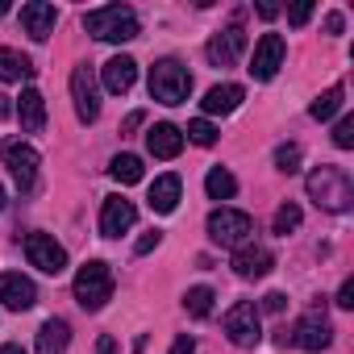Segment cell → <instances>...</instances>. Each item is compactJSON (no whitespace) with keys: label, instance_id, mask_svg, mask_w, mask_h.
I'll return each mask as SVG.
<instances>
[{"label":"cell","instance_id":"f1b7e54d","mask_svg":"<svg viewBox=\"0 0 354 354\" xmlns=\"http://www.w3.org/2000/svg\"><path fill=\"white\" fill-rule=\"evenodd\" d=\"M188 138H192L196 146H213V142H217V125L201 117V121H192V125H188Z\"/></svg>","mask_w":354,"mask_h":354},{"label":"cell","instance_id":"2e32d148","mask_svg":"<svg viewBox=\"0 0 354 354\" xmlns=\"http://www.w3.org/2000/svg\"><path fill=\"white\" fill-rule=\"evenodd\" d=\"M271 267H275V254H271L267 246L246 242V246H238V250H234V271H238L242 279H263Z\"/></svg>","mask_w":354,"mask_h":354},{"label":"cell","instance_id":"7402d4cb","mask_svg":"<svg viewBox=\"0 0 354 354\" xmlns=\"http://www.w3.org/2000/svg\"><path fill=\"white\" fill-rule=\"evenodd\" d=\"M71 342V325L63 317H50L42 329H38V354H63Z\"/></svg>","mask_w":354,"mask_h":354},{"label":"cell","instance_id":"9c48e42d","mask_svg":"<svg viewBox=\"0 0 354 354\" xmlns=\"http://www.w3.org/2000/svg\"><path fill=\"white\" fill-rule=\"evenodd\" d=\"M26 259H30V267H38L42 275H63V271H67V250H63L50 234H26Z\"/></svg>","mask_w":354,"mask_h":354},{"label":"cell","instance_id":"ac0fdd59","mask_svg":"<svg viewBox=\"0 0 354 354\" xmlns=\"http://www.w3.org/2000/svg\"><path fill=\"white\" fill-rule=\"evenodd\" d=\"M146 150L154 154V158H175L184 150V129H175L171 121H158L150 133H146Z\"/></svg>","mask_w":354,"mask_h":354},{"label":"cell","instance_id":"30bf717a","mask_svg":"<svg viewBox=\"0 0 354 354\" xmlns=\"http://www.w3.org/2000/svg\"><path fill=\"white\" fill-rule=\"evenodd\" d=\"M38 162H42V158H38V150H34L30 142L17 138V142L5 146V167L13 171V180H17L21 192H34V184H38Z\"/></svg>","mask_w":354,"mask_h":354},{"label":"cell","instance_id":"1f68e13d","mask_svg":"<svg viewBox=\"0 0 354 354\" xmlns=\"http://www.w3.org/2000/svg\"><path fill=\"white\" fill-rule=\"evenodd\" d=\"M283 304H288V296H283V292H267V296H263V304H259V313H283Z\"/></svg>","mask_w":354,"mask_h":354},{"label":"cell","instance_id":"74e56055","mask_svg":"<svg viewBox=\"0 0 354 354\" xmlns=\"http://www.w3.org/2000/svg\"><path fill=\"white\" fill-rule=\"evenodd\" d=\"M96 354H117V342H113V337H109V333H104V337H100V342H96Z\"/></svg>","mask_w":354,"mask_h":354},{"label":"cell","instance_id":"e0dca14e","mask_svg":"<svg viewBox=\"0 0 354 354\" xmlns=\"http://www.w3.org/2000/svg\"><path fill=\"white\" fill-rule=\"evenodd\" d=\"M100 80H104V88H109L113 96H125V92L133 88V80H138V63H133L129 55H113V59L100 67Z\"/></svg>","mask_w":354,"mask_h":354},{"label":"cell","instance_id":"836d02e7","mask_svg":"<svg viewBox=\"0 0 354 354\" xmlns=\"http://www.w3.org/2000/svg\"><path fill=\"white\" fill-rule=\"evenodd\" d=\"M158 242H162V234H158V230H150V234H142V238H138V246H133V250H138V254H150Z\"/></svg>","mask_w":354,"mask_h":354},{"label":"cell","instance_id":"3957f363","mask_svg":"<svg viewBox=\"0 0 354 354\" xmlns=\"http://www.w3.org/2000/svg\"><path fill=\"white\" fill-rule=\"evenodd\" d=\"M113 288H117L113 267L100 263V259H92V263H84V267L75 271V300H80V308H88V313H100V308L113 300Z\"/></svg>","mask_w":354,"mask_h":354},{"label":"cell","instance_id":"f546056e","mask_svg":"<svg viewBox=\"0 0 354 354\" xmlns=\"http://www.w3.org/2000/svg\"><path fill=\"white\" fill-rule=\"evenodd\" d=\"M300 209L296 205H279V213H275V234H288V230H296L300 225Z\"/></svg>","mask_w":354,"mask_h":354},{"label":"cell","instance_id":"7c38bea8","mask_svg":"<svg viewBox=\"0 0 354 354\" xmlns=\"http://www.w3.org/2000/svg\"><path fill=\"white\" fill-rule=\"evenodd\" d=\"M0 304L13 308V313H26L38 304V288L34 279H26L21 271H0Z\"/></svg>","mask_w":354,"mask_h":354},{"label":"cell","instance_id":"8d00e7d4","mask_svg":"<svg viewBox=\"0 0 354 354\" xmlns=\"http://www.w3.org/2000/svg\"><path fill=\"white\" fill-rule=\"evenodd\" d=\"M142 121H146V113H129V117H125V125H121V133H129V129H138Z\"/></svg>","mask_w":354,"mask_h":354},{"label":"cell","instance_id":"6da1fadb","mask_svg":"<svg viewBox=\"0 0 354 354\" xmlns=\"http://www.w3.org/2000/svg\"><path fill=\"white\" fill-rule=\"evenodd\" d=\"M84 30L100 42H133L142 34L138 26V13L129 5H104V9H92L84 13Z\"/></svg>","mask_w":354,"mask_h":354},{"label":"cell","instance_id":"b9f144b4","mask_svg":"<svg viewBox=\"0 0 354 354\" xmlns=\"http://www.w3.org/2000/svg\"><path fill=\"white\" fill-rule=\"evenodd\" d=\"M0 213H5V188H0Z\"/></svg>","mask_w":354,"mask_h":354},{"label":"cell","instance_id":"5bb4252c","mask_svg":"<svg viewBox=\"0 0 354 354\" xmlns=\"http://www.w3.org/2000/svg\"><path fill=\"white\" fill-rule=\"evenodd\" d=\"M242 50H246V30L242 26H230V30H221L209 42V63L213 67H234L242 59Z\"/></svg>","mask_w":354,"mask_h":354},{"label":"cell","instance_id":"8fae6325","mask_svg":"<svg viewBox=\"0 0 354 354\" xmlns=\"http://www.w3.org/2000/svg\"><path fill=\"white\" fill-rule=\"evenodd\" d=\"M283 55H288V46H283V38L279 34H263L259 38V46H254V59H250V75L259 80V84H267V80H275V71L283 67Z\"/></svg>","mask_w":354,"mask_h":354},{"label":"cell","instance_id":"9a60e30c","mask_svg":"<svg viewBox=\"0 0 354 354\" xmlns=\"http://www.w3.org/2000/svg\"><path fill=\"white\" fill-rule=\"evenodd\" d=\"M55 21H59V13H55V5H46V0H30V5H21V30L34 42H46L55 34Z\"/></svg>","mask_w":354,"mask_h":354},{"label":"cell","instance_id":"484cf974","mask_svg":"<svg viewBox=\"0 0 354 354\" xmlns=\"http://www.w3.org/2000/svg\"><path fill=\"white\" fill-rule=\"evenodd\" d=\"M205 192H209L213 201H230V196L238 192V180H234L225 167H213V171H209V180H205Z\"/></svg>","mask_w":354,"mask_h":354},{"label":"cell","instance_id":"f35d334b","mask_svg":"<svg viewBox=\"0 0 354 354\" xmlns=\"http://www.w3.org/2000/svg\"><path fill=\"white\" fill-rule=\"evenodd\" d=\"M325 30H329V34H342V13H329V17H325Z\"/></svg>","mask_w":354,"mask_h":354},{"label":"cell","instance_id":"e575fe53","mask_svg":"<svg viewBox=\"0 0 354 354\" xmlns=\"http://www.w3.org/2000/svg\"><path fill=\"white\" fill-rule=\"evenodd\" d=\"M337 308H354V279H346L342 288H337V300H333Z\"/></svg>","mask_w":354,"mask_h":354},{"label":"cell","instance_id":"d4e9b609","mask_svg":"<svg viewBox=\"0 0 354 354\" xmlns=\"http://www.w3.org/2000/svg\"><path fill=\"white\" fill-rule=\"evenodd\" d=\"M109 175H113L117 184H125V188H129V184H138V180H142V158H138V154H117V158L109 162Z\"/></svg>","mask_w":354,"mask_h":354},{"label":"cell","instance_id":"ba28073f","mask_svg":"<svg viewBox=\"0 0 354 354\" xmlns=\"http://www.w3.org/2000/svg\"><path fill=\"white\" fill-rule=\"evenodd\" d=\"M71 100H75V117L84 125H92L100 117V88H96V75H92L88 63H80L71 71Z\"/></svg>","mask_w":354,"mask_h":354},{"label":"cell","instance_id":"ffe728a7","mask_svg":"<svg viewBox=\"0 0 354 354\" xmlns=\"http://www.w3.org/2000/svg\"><path fill=\"white\" fill-rule=\"evenodd\" d=\"M180 175H158V180L150 184V209L154 213H175V205H180Z\"/></svg>","mask_w":354,"mask_h":354},{"label":"cell","instance_id":"44dd1931","mask_svg":"<svg viewBox=\"0 0 354 354\" xmlns=\"http://www.w3.org/2000/svg\"><path fill=\"white\" fill-rule=\"evenodd\" d=\"M242 100H246L242 84H217V88H209V92H205V100H201V104H205V113H213V117L221 113V117H225V113H234Z\"/></svg>","mask_w":354,"mask_h":354},{"label":"cell","instance_id":"ab89813d","mask_svg":"<svg viewBox=\"0 0 354 354\" xmlns=\"http://www.w3.org/2000/svg\"><path fill=\"white\" fill-rule=\"evenodd\" d=\"M5 117H13V104H9V96H5V92H0V121H5Z\"/></svg>","mask_w":354,"mask_h":354},{"label":"cell","instance_id":"4dcf8cb0","mask_svg":"<svg viewBox=\"0 0 354 354\" xmlns=\"http://www.w3.org/2000/svg\"><path fill=\"white\" fill-rule=\"evenodd\" d=\"M333 146H337V150H350V146H354V117H342V121L333 125Z\"/></svg>","mask_w":354,"mask_h":354},{"label":"cell","instance_id":"8992f818","mask_svg":"<svg viewBox=\"0 0 354 354\" xmlns=\"http://www.w3.org/2000/svg\"><path fill=\"white\" fill-rule=\"evenodd\" d=\"M250 234H254V217L242 209H217L209 217V238L217 246H246Z\"/></svg>","mask_w":354,"mask_h":354},{"label":"cell","instance_id":"277c9868","mask_svg":"<svg viewBox=\"0 0 354 354\" xmlns=\"http://www.w3.org/2000/svg\"><path fill=\"white\" fill-rule=\"evenodd\" d=\"M150 96L158 104H184L192 96V75L180 59H158L150 67Z\"/></svg>","mask_w":354,"mask_h":354},{"label":"cell","instance_id":"4fadbf2b","mask_svg":"<svg viewBox=\"0 0 354 354\" xmlns=\"http://www.w3.org/2000/svg\"><path fill=\"white\" fill-rule=\"evenodd\" d=\"M133 221H138L133 201H125V196H109L104 201V209H100V234L104 238H121L125 230H133Z\"/></svg>","mask_w":354,"mask_h":354},{"label":"cell","instance_id":"4316f807","mask_svg":"<svg viewBox=\"0 0 354 354\" xmlns=\"http://www.w3.org/2000/svg\"><path fill=\"white\" fill-rule=\"evenodd\" d=\"M213 288H205V283H196V288H188V296H184V308H188V317H209L213 313Z\"/></svg>","mask_w":354,"mask_h":354},{"label":"cell","instance_id":"d6a6232c","mask_svg":"<svg viewBox=\"0 0 354 354\" xmlns=\"http://www.w3.org/2000/svg\"><path fill=\"white\" fill-rule=\"evenodd\" d=\"M171 354H196V337L192 333H180V337L171 342Z\"/></svg>","mask_w":354,"mask_h":354},{"label":"cell","instance_id":"83f0119b","mask_svg":"<svg viewBox=\"0 0 354 354\" xmlns=\"http://www.w3.org/2000/svg\"><path fill=\"white\" fill-rule=\"evenodd\" d=\"M275 167L288 171V175H296V171H300V146H296V142H283V146L275 150Z\"/></svg>","mask_w":354,"mask_h":354},{"label":"cell","instance_id":"d590c367","mask_svg":"<svg viewBox=\"0 0 354 354\" xmlns=\"http://www.w3.org/2000/svg\"><path fill=\"white\" fill-rule=\"evenodd\" d=\"M313 17V5H296V9H288V26H304Z\"/></svg>","mask_w":354,"mask_h":354},{"label":"cell","instance_id":"60d3db41","mask_svg":"<svg viewBox=\"0 0 354 354\" xmlns=\"http://www.w3.org/2000/svg\"><path fill=\"white\" fill-rule=\"evenodd\" d=\"M0 354H26V350H21L17 342H9V346H0Z\"/></svg>","mask_w":354,"mask_h":354},{"label":"cell","instance_id":"7a4b0ae2","mask_svg":"<svg viewBox=\"0 0 354 354\" xmlns=\"http://www.w3.org/2000/svg\"><path fill=\"white\" fill-rule=\"evenodd\" d=\"M308 196L325 209V213H346L354 205V184L342 167H317L308 175Z\"/></svg>","mask_w":354,"mask_h":354},{"label":"cell","instance_id":"5b68a950","mask_svg":"<svg viewBox=\"0 0 354 354\" xmlns=\"http://www.w3.org/2000/svg\"><path fill=\"white\" fill-rule=\"evenodd\" d=\"M225 337L238 346V350H254L263 342V321H259V304L254 300H238L230 313H225Z\"/></svg>","mask_w":354,"mask_h":354},{"label":"cell","instance_id":"603a6c76","mask_svg":"<svg viewBox=\"0 0 354 354\" xmlns=\"http://www.w3.org/2000/svg\"><path fill=\"white\" fill-rule=\"evenodd\" d=\"M0 80H5V84H21V80H34V63H30L21 50H9V46H0Z\"/></svg>","mask_w":354,"mask_h":354},{"label":"cell","instance_id":"52a82bcc","mask_svg":"<svg viewBox=\"0 0 354 354\" xmlns=\"http://www.w3.org/2000/svg\"><path fill=\"white\" fill-rule=\"evenodd\" d=\"M300 346V350H325L329 342H333V325H329V317L321 313V308H308L300 321H296V329L292 333H279V346Z\"/></svg>","mask_w":354,"mask_h":354},{"label":"cell","instance_id":"cb8c5ba5","mask_svg":"<svg viewBox=\"0 0 354 354\" xmlns=\"http://www.w3.org/2000/svg\"><path fill=\"white\" fill-rule=\"evenodd\" d=\"M342 104H346V88H342V84H333V88H325V92H321V96L308 104V113H313L317 121H329V117H333Z\"/></svg>","mask_w":354,"mask_h":354},{"label":"cell","instance_id":"d6986e66","mask_svg":"<svg viewBox=\"0 0 354 354\" xmlns=\"http://www.w3.org/2000/svg\"><path fill=\"white\" fill-rule=\"evenodd\" d=\"M13 113H17V121H21L26 133H38V129L46 125V100H42V92H38V88H26Z\"/></svg>","mask_w":354,"mask_h":354}]
</instances>
